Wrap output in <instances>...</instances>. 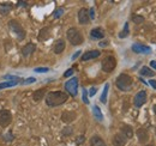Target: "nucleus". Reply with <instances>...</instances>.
<instances>
[{
  "label": "nucleus",
  "instance_id": "nucleus-36",
  "mask_svg": "<svg viewBox=\"0 0 156 146\" xmlns=\"http://www.w3.org/2000/svg\"><path fill=\"white\" fill-rule=\"evenodd\" d=\"M72 74H73V68H69L66 72L64 73V77H65V78H69V77H71Z\"/></svg>",
  "mask_w": 156,
  "mask_h": 146
},
{
  "label": "nucleus",
  "instance_id": "nucleus-13",
  "mask_svg": "<svg viewBox=\"0 0 156 146\" xmlns=\"http://www.w3.org/2000/svg\"><path fill=\"white\" fill-rule=\"evenodd\" d=\"M137 138H138V141L140 144L148 143V140H149V133H148V130L144 129V128H139L137 130Z\"/></svg>",
  "mask_w": 156,
  "mask_h": 146
},
{
  "label": "nucleus",
  "instance_id": "nucleus-9",
  "mask_svg": "<svg viewBox=\"0 0 156 146\" xmlns=\"http://www.w3.org/2000/svg\"><path fill=\"white\" fill-rule=\"evenodd\" d=\"M145 102H147V92L144 91V90H142V91H139L135 96V98H133V106L136 108H140L143 104H145Z\"/></svg>",
  "mask_w": 156,
  "mask_h": 146
},
{
  "label": "nucleus",
  "instance_id": "nucleus-20",
  "mask_svg": "<svg viewBox=\"0 0 156 146\" xmlns=\"http://www.w3.org/2000/svg\"><path fill=\"white\" fill-rule=\"evenodd\" d=\"M139 74L143 75V77H149V78H153L156 74V72H154L151 68L147 67V66H143L140 70H139Z\"/></svg>",
  "mask_w": 156,
  "mask_h": 146
},
{
  "label": "nucleus",
  "instance_id": "nucleus-41",
  "mask_svg": "<svg viewBox=\"0 0 156 146\" xmlns=\"http://www.w3.org/2000/svg\"><path fill=\"white\" fill-rule=\"evenodd\" d=\"M80 53H82V52H80V50H78V52H76V53H75V54L72 55V57H71V59H72V60H76V59H77L78 56H79V55H80Z\"/></svg>",
  "mask_w": 156,
  "mask_h": 146
},
{
  "label": "nucleus",
  "instance_id": "nucleus-21",
  "mask_svg": "<svg viewBox=\"0 0 156 146\" xmlns=\"http://www.w3.org/2000/svg\"><path fill=\"white\" fill-rule=\"evenodd\" d=\"M93 115H94L95 120H98L100 122L103 121V114H102V111H101L98 106H94L93 107Z\"/></svg>",
  "mask_w": 156,
  "mask_h": 146
},
{
  "label": "nucleus",
  "instance_id": "nucleus-22",
  "mask_svg": "<svg viewBox=\"0 0 156 146\" xmlns=\"http://www.w3.org/2000/svg\"><path fill=\"white\" fill-rule=\"evenodd\" d=\"M44 95H46V90H44V89H40V90H36V91L34 92L33 98H34L35 102H40V101L43 99Z\"/></svg>",
  "mask_w": 156,
  "mask_h": 146
},
{
  "label": "nucleus",
  "instance_id": "nucleus-3",
  "mask_svg": "<svg viewBox=\"0 0 156 146\" xmlns=\"http://www.w3.org/2000/svg\"><path fill=\"white\" fill-rule=\"evenodd\" d=\"M66 37L72 46H80L84 41V37L82 35V33L76 28H70L66 33Z\"/></svg>",
  "mask_w": 156,
  "mask_h": 146
},
{
  "label": "nucleus",
  "instance_id": "nucleus-15",
  "mask_svg": "<svg viewBox=\"0 0 156 146\" xmlns=\"http://www.w3.org/2000/svg\"><path fill=\"white\" fill-rule=\"evenodd\" d=\"M35 49H36V46L34 44V43H28V44H25L24 47H23V49H22V54L24 57H28L29 55H31L34 52H35Z\"/></svg>",
  "mask_w": 156,
  "mask_h": 146
},
{
  "label": "nucleus",
  "instance_id": "nucleus-11",
  "mask_svg": "<svg viewBox=\"0 0 156 146\" xmlns=\"http://www.w3.org/2000/svg\"><path fill=\"white\" fill-rule=\"evenodd\" d=\"M126 143H127V139H126L125 135L121 134V133H117V134L113 137V139H112L113 146H125Z\"/></svg>",
  "mask_w": 156,
  "mask_h": 146
},
{
  "label": "nucleus",
  "instance_id": "nucleus-1",
  "mask_svg": "<svg viewBox=\"0 0 156 146\" xmlns=\"http://www.w3.org/2000/svg\"><path fill=\"white\" fill-rule=\"evenodd\" d=\"M69 99V95L64 91H52L46 96V104L48 107H59Z\"/></svg>",
  "mask_w": 156,
  "mask_h": 146
},
{
  "label": "nucleus",
  "instance_id": "nucleus-8",
  "mask_svg": "<svg viewBox=\"0 0 156 146\" xmlns=\"http://www.w3.org/2000/svg\"><path fill=\"white\" fill-rule=\"evenodd\" d=\"M132 52L137 53V54H150L151 53V48L149 46H144L142 43H135L131 47Z\"/></svg>",
  "mask_w": 156,
  "mask_h": 146
},
{
  "label": "nucleus",
  "instance_id": "nucleus-4",
  "mask_svg": "<svg viewBox=\"0 0 156 146\" xmlns=\"http://www.w3.org/2000/svg\"><path fill=\"white\" fill-rule=\"evenodd\" d=\"M9 28H10V30L13 33V35L17 37L20 41H22L24 37H25V30L22 28V25H20V23L17 22V20H10L9 22Z\"/></svg>",
  "mask_w": 156,
  "mask_h": 146
},
{
  "label": "nucleus",
  "instance_id": "nucleus-27",
  "mask_svg": "<svg viewBox=\"0 0 156 146\" xmlns=\"http://www.w3.org/2000/svg\"><path fill=\"white\" fill-rule=\"evenodd\" d=\"M18 83H15V82H2L0 83V90L1 89H6V88H12L15 85H17Z\"/></svg>",
  "mask_w": 156,
  "mask_h": 146
},
{
  "label": "nucleus",
  "instance_id": "nucleus-12",
  "mask_svg": "<svg viewBox=\"0 0 156 146\" xmlns=\"http://www.w3.org/2000/svg\"><path fill=\"white\" fill-rule=\"evenodd\" d=\"M76 117H77V114H76L75 111H69V110H66V111H64V113L61 114V121L65 122V123L72 122L73 120H76Z\"/></svg>",
  "mask_w": 156,
  "mask_h": 146
},
{
  "label": "nucleus",
  "instance_id": "nucleus-10",
  "mask_svg": "<svg viewBox=\"0 0 156 146\" xmlns=\"http://www.w3.org/2000/svg\"><path fill=\"white\" fill-rule=\"evenodd\" d=\"M78 22H79V24H82V25H85V24H88L89 22H90V18H89V10H87V9H80L79 11H78Z\"/></svg>",
  "mask_w": 156,
  "mask_h": 146
},
{
  "label": "nucleus",
  "instance_id": "nucleus-34",
  "mask_svg": "<svg viewBox=\"0 0 156 146\" xmlns=\"http://www.w3.org/2000/svg\"><path fill=\"white\" fill-rule=\"evenodd\" d=\"M98 92V88L96 86H93V88H90V90L88 92V95L90 96V97H93V96H95V93Z\"/></svg>",
  "mask_w": 156,
  "mask_h": 146
},
{
  "label": "nucleus",
  "instance_id": "nucleus-30",
  "mask_svg": "<svg viewBox=\"0 0 156 146\" xmlns=\"http://www.w3.org/2000/svg\"><path fill=\"white\" fill-rule=\"evenodd\" d=\"M36 82V78H34V77H30V78H27L25 80H22V85H28V84H33V83H35Z\"/></svg>",
  "mask_w": 156,
  "mask_h": 146
},
{
  "label": "nucleus",
  "instance_id": "nucleus-29",
  "mask_svg": "<svg viewBox=\"0 0 156 146\" xmlns=\"http://www.w3.org/2000/svg\"><path fill=\"white\" fill-rule=\"evenodd\" d=\"M62 135H65V137H69V135H71L72 133H73V128L70 127V126H66L65 128H62Z\"/></svg>",
  "mask_w": 156,
  "mask_h": 146
},
{
  "label": "nucleus",
  "instance_id": "nucleus-14",
  "mask_svg": "<svg viewBox=\"0 0 156 146\" xmlns=\"http://www.w3.org/2000/svg\"><path fill=\"white\" fill-rule=\"evenodd\" d=\"M100 55H101V52H100V50H96V49L89 50V52H87V53H84V54L82 55L80 60H82V61H88V60H91V59H96Z\"/></svg>",
  "mask_w": 156,
  "mask_h": 146
},
{
  "label": "nucleus",
  "instance_id": "nucleus-32",
  "mask_svg": "<svg viewBox=\"0 0 156 146\" xmlns=\"http://www.w3.org/2000/svg\"><path fill=\"white\" fill-rule=\"evenodd\" d=\"M64 15V9H57L55 11H54V13H53V17L54 18H59V17H61Z\"/></svg>",
  "mask_w": 156,
  "mask_h": 146
},
{
  "label": "nucleus",
  "instance_id": "nucleus-5",
  "mask_svg": "<svg viewBox=\"0 0 156 146\" xmlns=\"http://www.w3.org/2000/svg\"><path fill=\"white\" fill-rule=\"evenodd\" d=\"M101 67H102V71L106 73H111L115 67H117V59L112 55L109 56H106L103 60H102V64H101Z\"/></svg>",
  "mask_w": 156,
  "mask_h": 146
},
{
  "label": "nucleus",
  "instance_id": "nucleus-42",
  "mask_svg": "<svg viewBox=\"0 0 156 146\" xmlns=\"http://www.w3.org/2000/svg\"><path fill=\"white\" fill-rule=\"evenodd\" d=\"M84 141V137L82 135V137H78V139H77V144H80V143H83Z\"/></svg>",
  "mask_w": 156,
  "mask_h": 146
},
{
  "label": "nucleus",
  "instance_id": "nucleus-31",
  "mask_svg": "<svg viewBox=\"0 0 156 146\" xmlns=\"http://www.w3.org/2000/svg\"><path fill=\"white\" fill-rule=\"evenodd\" d=\"M82 99H83V102H84L85 104H89V99H88V91H87L85 89H83V90H82Z\"/></svg>",
  "mask_w": 156,
  "mask_h": 146
},
{
  "label": "nucleus",
  "instance_id": "nucleus-26",
  "mask_svg": "<svg viewBox=\"0 0 156 146\" xmlns=\"http://www.w3.org/2000/svg\"><path fill=\"white\" fill-rule=\"evenodd\" d=\"M48 37H49V29L48 28H44V29H42L40 31V36H39L40 40H46Z\"/></svg>",
  "mask_w": 156,
  "mask_h": 146
},
{
  "label": "nucleus",
  "instance_id": "nucleus-35",
  "mask_svg": "<svg viewBox=\"0 0 156 146\" xmlns=\"http://www.w3.org/2000/svg\"><path fill=\"white\" fill-rule=\"evenodd\" d=\"M2 137H4V140H6V141H11V140L13 139V135H12V133H9V134H4Z\"/></svg>",
  "mask_w": 156,
  "mask_h": 146
},
{
  "label": "nucleus",
  "instance_id": "nucleus-38",
  "mask_svg": "<svg viewBox=\"0 0 156 146\" xmlns=\"http://www.w3.org/2000/svg\"><path fill=\"white\" fill-rule=\"evenodd\" d=\"M149 85H150L153 89H155L156 90V80L155 79H150V80H149Z\"/></svg>",
  "mask_w": 156,
  "mask_h": 146
},
{
  "label": "nucleus",
  "instance_id": "nucleus-24",
  "mask_svg": "<svg viewBox=\"0 0 156 146\" xmlns=\"http://www.w3.org/2000/svg\"><path fill=\"white\" fill-rule=\"evenodd\" d=\"M129 34H130V29H129V23H125V25H124V29H122V31L119 34V37L120 38H125V37L129 36Z\"/></svg>",
  "mask_w": 156,
  "mask_h": 146
},
{
  "label": "nucleus",
  "instance_id": "nucleus-39",
  "mask_svg": "<svg viewBox=\"0 0 156 146\" xmlns=\"http://www.w3.org/2000/svg\"><path fill=\"white\" fill-rule=\"evenodd\" d=\"M150 67L153 71H156V60H151L150 61Z\"/></svg>",
  "mask_w": 156,
  "mask_h": 146
},
{
  "label": "nucleus",
  "instance_id": "nucleus-37",
  "mask_svg": "<svg viewBox=\"0 0 156 146\" xmlns=\"http://www.w3.org/2000/svg\"><path fill=\"white\" fill-rule=\"evenodd\" d=\"M89 18L90 19L95 18V9H94V7H91V9L89 10Z\"/></svg>",
  "mask_w": 156,
  "mask_h": 146
},
{
  "label": "nucleus",
  "instance_id": "nucleus-2",
  "mask_svg": "<svg viewBox=\"0 0 156 146\" xmlns=\"http://www.w3.org/2000/svg\"><path fill=\"white\" fill-rule=\"evenodd\" d=\"M115 84H117V88L119 90H121V91H130L131 88H132V84H133V79L129 74L122 73V74L118 75Z\"/></svg>",
  "mask_w": 156,
  "mask_h": 146
},
{
  "label": "nucleus",
  "instance_id": "nucleus-6",
  "mask_svg": "<svg viewBox=\"0 0 156 146\" xmlns=\"http://www.w3.org/2000/svg\"><path fill=\"white\" fill-rule=\"evenodd\" d=\"M65 90L66 92L72 96V97H76L78 93V78L77 77H72L71 79H69L66 83H65Z\"/></svg>",
  "mask_w": 156,
  "mask_h": 146
},
{
  "label": "nucleus",
  "instance_id": "nucleus-17",
  "mask_svg": "<svg viewBox=\"0 0 156 146\" xmlns=\"http://www.w3.org/2000/svg\"><path fill=\"white\" fill-rule=\"evenodd\" d=\"M65 41L64 40H58L55 43H54V47H53V50H54V53L55 54H61L62 52H64V49H65Z\"/></svg>",
  "mask_w": 156,
  "mask_h": 146
},
{
  "label": "nucleus",
  "instance_id": "nucleus-33",
  "mask_svg": "<svg viewBox=\"0 0 156 146\" xmlns=\"http://www.w3.org/2000/svg\"><path fill=\"white\" fill-rule=\"evenodd\" d=\"M49 68L48 67H36L34 70V72H37V73H44V72H48Z\"/></svg>",
  "mask_w": 156,
  "mask_h": 146
},
{
  "label": "nucleus",
  "instance_id": "nucleus-28",
  "mask_svg": "<svg viewBox=\"0 0 156 146\" xmlns=\"http://www.w3.org/2000/svg\"><path fill=\"white\" fill-rule=\"evenodd\" d=\"M132 22L135 24H142L144 22V17L143 16H139V15H133L132 16Z\"/></svg>",
  "mask_w": 156,
  "mask_h": 146
},
{
  "label": "nucleus",
  "instance_id": "nucleus-18",
  "mask_svg": "<svg viewBox=\"0 0 156 146\" xmlns=\"http://www.w3.org/2000/svg\"><path fill=\"white\" fill-rule=\"evenodd\" d=\"M121 134H124L125 135V138L126 139H131L132 137H133V129L131 126H129V125H124V126H121Z\"/></svg>",
  "mask_w": 156,
  "mask_h": 146
},
{
  "label": "nucleus",
  "instance_id": "nucleus-19",
  "mask_svg": "<svg viewBox=\"0 0 156 146\" xmlns=\"http://www.w3.org/2000/svg\"><path fill=\"white\" fill-rule=\"evenodd\" d=\"M90 145L91 146H107L106 143L103 141V139L98 135H93L90 139Z\"/></svg>",
  "mask_w": 156,
  "mask_h": 146
},
{
  "label": "nucleus",
  "instance_id": "nucleus-25",
  "mask_svg": "<svg viewBox=\"0 0 156 146\" xmlns=\"http://www.w3.org/2000/svg\"><path fill=\"white\" fill-rule=\"evenodd\" d=\"M5 80H11V82H15V83H22V79H20V77H17V75H10V74H7V75H4L2 77Z\"/></svg>",
  "mask_w": 156,
  "mask_h": 146
},
{
  "label": "nucleus",
  "instance_id": "nucleus-43",
  "mask_svg": "<svg viewBox=\"0 0 156 146\" xmlns=\"http://www.w3.org/2000/svg\"><path fill=\"white\" fill-rule=\"evenodd\" d=\"M153 109H154V113H155V115H156V104L154 106V108H153Z\"/></svg>",
  "mask_w": 156,
  "mask_h": 146
},
{
  "label": "nucleus",
  "instance_id": "nucleus-7",
  "mask_svg": "<svg viewBox=\"0 0 156 146\" xmlns=\"http://www.w3.org/2000/svg\"><path fill=\"white\" fill-rule=\"evenodd\" d=\"M12 121V115L9 110L2 109L0 110V126L1 127H7Z\"/></svg>",
  "mask_w": 156,
  "mask_h": 146
},
{
  "label": "nucleus",
  "instance_id": "nucleus-16",
  "mask_svg": "<svg viewBox=\"0 0 156 146\" xmlns=\"http://www.w3.org/2000/svg\"><path fill=\"white\" fill-rule=\"evenodd\" d=\"M90 37L93 40H102L105 37V31L101 28H95L90 31Z\"/></svg>",
  "mask_w": 156,
  "mask_h": 146
},
{
  "label": "nucleus",
  "instance_id": "nucleus-40",
  "mask_svg": "<svg viewBox=\"0 0 156 146\" xmlns=\"http://www.w3.org/2000/svg\"><path fill=\"white\" fill-rule=\"evenodd\" d=\"M98 46H100V47H107V46H108V41H101V42L98 43Z\"/></svg>",
  "mask_w": 156,
  "mask_h": 146
},
{
  "label": "nucleus",
  "instance_id": "nucleus-23",
  "mask_svg": "<svg viewBox=\"0 0 156 146\" xmlns=\"http://www.w3.org/2000/svg\"><path fill=\"white\" fill-rule=\"evenodd\" d=\"M108 90H109V84L107 83L106 85H105V88H103V91H102V95H101V97H100V101L105 104V103H107V96H108Z\"/></svg>",
  "mask_w": 156,
  "mask_h": 146
}]
</instances>
